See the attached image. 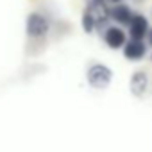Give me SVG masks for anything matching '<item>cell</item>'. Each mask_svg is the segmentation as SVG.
<instances>
[{"label": "cell", "instance_id": "6", "mask_svg": "<svg viewBox=\"0 0 152 152\" xmlns=\"http://www.w3.org/2000/svg\"><path fill=\"white\" fill-rule=\"evenodd\" d=\"M129 90L138 99H141L147 93V90H148V75H147V72L136 70L131 75V79H129Z\"/></svg>", "mask_w": 152, "mask_h": 152}, {"label": "cell", "instance_id": "7", "mask_svg": "<svg viewBox=\"0 0 152 152\" xmlns=\"http://www.w3.org/2000/svg\"><path fill=\"white\" fill-rule=\"evenodd\" d=\"M124 57L129 61H140L147 54V43L145 41H136V39H127L124 45Z\"/></svg>", "mask_w": 152, "mask_h": 152}, {"label": "cell", "instance_id": "8", "mask_svg": "<svg viewBox=\"0 0 152 152\" xmlns=\"http://www.w3.org/2000/svg\"><path fill=\"white\" fill-rule=\"evenodd\" d=\"M132 15L134 13L131 11V7L125 4H115L113 7H109V20H113L120 25H129Z\"/></svg>", "mask_w": 152, "mask_h": 152}, {"label": "cell", "instance_id": "9", "mask_svg": "<svg viewBox=\"0 0 152 152\" xmlns=\"http://www.w3.org/2000/svg\"><path fill=\"white\" fill-rule=\"evenodd\" d=\"M81 25H83V31L86 32V34H91V32H95V20L91 18V15L84 9V13H83V16H81Z\"/></svg>", "mask_w": 152, "mask_h": 152}, {"label": "cell", "instance_id": "12", "mask_svg": "<svg viewBox=\"0 0 152 152\" xmlns=\"http://www.w3.org/2000/svg\"><path fill=\"white\" fill-rule=\"evenodd\" d=\"M150 61H152V56H150Z\"/></svg>", "mask_w": 152, "mask_h": 152}, {"label": "cell", "instance_id": "1", "mask_svg": "<svg viewBox=\"0 0 152 152\" xmlns=\"http://www.w3.org/2000/svg\"><path fill=\"white\" fill-rule=\"evenodd\" d=\"M86 81L93 90H106L113 81V70L104 63H93L86 70Z\"/></svg>", "mask_w": 152, "mask_h": 152}, {"label": "cell", "instance_id": "2", "mask_svg": "<svg viewBox=\"0 0 152 152\" xmlns=\"http://www.w3.org/2000/svg\"><path fill=\"white\" fill-rule=\"evenodd\" d=\"M48 31H50V20L45 15H41L38 11H32V13L27 15L25 32H27L29 38H43V36L48 34Z\"/></svg>", "mask_w": 152, "mask_h": 152}, {"label": "cell", "instance_id": "5", "mask_svg": "<svg viewBox=\"0 0 152 152\" xmlns=\"http://www.w3.org/2000/svg\"><path fill=\"white\" fill-rule=\"evenodd\" d=\"M127 27H129V39H136V41H143L150 29L147 16H143L141 13H134Z\"/></svg>", "mask_w": 152, "mask_h": 152}, {"label": "cell", "instance_id": "11", "mask_svg": "<svg viewBox=\"0 0 152 152\" xmlns=\"http://www.w3.org/2000/svg\"><path fill=\"white\" fill-rule=\"evenodd\" d=\"M90 2H104V4L106 2H113V4H120L122 0H90Z\"/></svg>", "mask_w": 152, "mask_h": 152}, {"label": "cell", "instance_id": "10", "mask_svg": "<svg viewBox=\"0 0 152 152\" xmlns=\"http://www.w3.org/2000/svg\"><path fill=\"white\" fill-rule=\"evenodd\" d=\"M145 38H147V45H150V47H152V27L148 29V32H147V36H145Z\"/></svg>", "mask_w": 152, "mask_h": 152}, {"label": "cell", "instance_id": "3", "mask_svg": "<svg viewBox=\"0 0 152 152\" xmlns=\"http://www.w3.org/2000/svg\"><path fill=\"white\" fill-rule=\"evenodd\" d=\"M86 11L91 15V18L95 20V31L99 29L102 32V29H107V22H109V7L104 2H90L86 6Z\"/></svg>", "mask_w": 152, "mask_h": 152}, {"label": "cell", "instance_id": "4", "mask_svg": "<svg viewBox=\"0 0 152 152\" xmlns=\"http://www.w3.org/2000/svg\"><path fill=\"white\" fill-rule=\"evenodd\" d=\"M102 38H104V43H106L109 48H113V50L124 48V45H125L127 39H129L127 34H125V31H124L120 25H107V29L104 31Z\"/></svg>", "mask_w": 152, "mask_h": 152}]
</instances>
